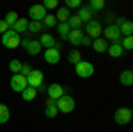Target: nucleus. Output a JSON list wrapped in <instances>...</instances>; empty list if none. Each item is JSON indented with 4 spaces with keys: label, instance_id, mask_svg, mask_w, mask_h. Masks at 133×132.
I'll use <instances>...</instances> for the list:
<instances>
[{
    "label": "nucleus",
    "instance_id": "nucleus-1",
    "mask_svg": "<svg viewBox=\"0 0 133 132\" xmlns=\"http://www.w3.org/2000/svg\"><path fill=\"white\" fill-rule=\"evenodd\" d=\"M75 98H73L71 95H62L59 100H55V107L59 109V112H64V114H68V112H73L75 111Z\"/></svg>",
    "mask_w": 133,
    "mask_h": 132
},
{
    "label": "nucleus",
    "instance_id": "nucleus-2",
    "mask_svg": "<svg viewBox=\"0 0 133 132\" xmlns=\"http://www.w3.org/2000/svg\"><path fill=\"white\" fill-rule=\"evenodd\" d=\"M20 41H21L20 34H16L12 29H9L7 32L2 34V45L5 48H18L20 47Z\"/></svg>",
    "mask_w": 133,
    "mask_h": 132
},
{
    "label": "nucleus",
    "instance_id": "nucleus-3",
    "mask_svg": "<svg viewBox=\"0 0 133 132\" xmlns=\"http://www.w3.org/2000/svg\"><path fill=\"white\" fill-rule=\"evenodd\" d=\"M75 73H76L80 79H89V77L94 75V64L82 59L78 64H75Z\"/></svg>",
    "mask_w": 133,
    "mask_h": 132
},
{
    "label": "nucleus",
    "instance_id": "nucleus-4",
    "mask_svg": "<svg viewBox=\"0 0 133 132\" xmlns=\"http://www.w3.org/2000/svg\"><path fill=\"white\" fill-rule=\"evenodd\" d=\"M131 118H133V112L130 107H119L117 111L114 112V120H115V123L117 125H128V123L131 122Z\"/></svg>",
    "mask_w": 133,
    "mask_h": 132
},
{
    "label": "nucleus",
    "instance_id": "nucleus-5",
    "mask_svg": "<svg viewBox=\"0 0 133 132\" xmlns=\"http://www.w3.org/2000/svg\"><path fill=\"white\" fill-rule=\"evenodd\" d=\"M101 32H103V27L101 23L98 20H91L87 25H85V36L91 38V39H96V38H101Z\"/></svg>",
    "mask_w": 133,
    "mask_h": 132
},
{
    "label": "nucleus",
    "instance_id": "nucleus-6",
    "mask_svg": "<svg viewBox=\"0 0 133 132\" xmlns=\"http://www.w3.org/2000/svg\"><path fill=\"white\" fill-rule=\"evenodd\" d=\"M43 82H44V73L41 70H37V68H34V70L27 75V84L34 88V89H37L39 86H43Z\"/></svg>",
    "mask_w": 133,
    "mask_h": 132
},
{
    "label": "nucleus",
    "instance_id": "nucleus-7",
    "mask_svg": "<svg viewBox=\"0 0 133 132\" xmlns=\"http://www.w3.org/2000/svg\"><path fill=\"white\" fill-rule=\"evenodd\" d=\"M103 36V39H107V41H114V43H121V32H119V29L114 25V23H108L105 29H103L101 32Z\"/></svg>",
    "mask_w": 133,
    "mask_h": 132
},
{
    "label": "nucleus",
    "instance_id": "nucleus-8",
    "mask_svg": "<svg viewBox=\"0 0 133 132\" xmlns=\"http://www.w3.org/2000/svg\"><path fill=\"white\" fill-rule=\"evenodd\" d=\"M114 25L119 29L121 36H124V38H128V36L133 34V23L130 20H126V18H115V23Z\"/></svg>",
    "mask_w": 133,
    "mask_h": 132
},
{
    "label": "nucleus",
    "instance_id": "nucleus-9",
    "mask_svg": "<svg viewBox=\"0 0 133 132\" xmlns=\"http://www.w3.org/2000/svg\"><path fill=\"white\" fill-rule=\"evenodd\" d=\"M11 89L12 91H16V93H21L29 84H27V77H23L21 73H16V75H12L11 77Z\"/></svg>",
    "mask_w": 133,
    "mask_h": 132
},
{
    "label": "nucleus",
    "instance_id": "nucleus-10",
    "mask_svg": "<svg viewBox=\"0 0 133 132\" xmlns=\"http://www.w3.org/2000/svg\"><path fill=\"white\" fill-rule=\"evenodd\" d=\"M46 14H48V11L43 7V4L30 5V9H29V16H30V20H32V21H43Z\"/></svg>",
    "mask_w": 133,
    "mask_h": 132
},
{
    "label": "nucleus",
    "instance_id": "nucleus-11",
    "mask_svg": "<svg viewBox=\"0 0 133 132\" xmlns=\"http://www.w3.org/2000/svg\"><path fill=\"white\" fill-rule=\"evenodd\" d=\"M46 93H48V98L50 100H59L62 95H66V91H64V88H62L61 84H57V82H51L50 86L46 88Z\"/></svg>",
    "mask_w": 133,
    "mask_h": 132
},
{
    "label": "nucleus",
    "instance_id": "nucleus-12",
    "mask_svg": "<svg viewBox=\"0 0 133 132\" xmlns=\"http://www.w3.org/2000/svg\"><path fill=\"white\" fill-rule=\"evenodd\" d=\"M83 38H85V34H83L82 29H71L66 39L69 41V45H73V47H80L82 41H83Z\"/></svg>",
    "mask_w": 133,
    "mask_h": 132
},
{
    "label": "nucleus",
    "instance_id": "nucleus-13",
    "mask_svg": "<svg viewBox=\"0 0 133 132\" xmlns=\"http://www.w3.org/2000/svg\"><path fill=\"white\" fill-rule=\"evenodd\" d=\"M39 43H41V47H44V48H61V45L57 43V39L51 36V34H48V32H43L41 38H39Z\"/></svg>",
    "mask_w": 133,
    "mask_h": 132
},
{
    "label": "nucleus",
    "instance_id": "nucleus-14",
    "mask_svg": "<svg viewBox=\"0 0 133 132\" xmlns=\"http://www.w3.org/2000/svg\"><path fill=\"white\" fill-rule=\"evenodd\" d=\"M44 61L48 64H57L61 61V50L57 48H46L44 50Z\"/></svg>",
    "mask_w": 133,
    "mask_h": 132
},
{
    "label": "nucleus",
    "instance_id": "nucleus-15",
    "mask_svg": "<svg viewBox=\"0 0 133 132\" xmlns=\"http://www.w3.org/2000/svg\"><path fill=\"white\" fill-rule=\"evenodd\" d=\"M76 14H78V18L82 20V23H89L91 20H94V13H92L87 5H82V7L78 9V13H76Z\"/></svg>",
    "mask_w": 133,
    "mask_h": 132
},
{
    "label": "nucleus",
    "instance_id": "nucleus-16",
    "mask_svg": "<svg viewBox=\"0 0 133 132\" xmlns=\"http://www.w3.org/2000/svg\"><path fill=\"white\" fill-rule=\"evenodd\" d=\"M107 52H108V55L110 57H114V59H117V57H123V47H121V43H110L108 45V48H107Z\"/></svg>",
    "mask_w": 133,
    "mask_h": 132
},
{
    "label": "nucleus",
    "instance_id": "nucleus-17",
    "mask_svg": "<svg viewBox=\"0 0 133 132\" xmlns=\"http://www.w3.org/2000/svg\"><path fill=\"white\" fill-rule=\"evenodd\" d=\"M119 82L123 84V86H133V71L128 68V70H124L119 73Z\"/></svg>",
    "mask_w": 133,
    "mask_h": 132
},
{
    "label": "nucleus",
    "instance_id": "nucleus-18",
    "mask_svg": "<svg viewBox=\"0 0 133 132\" xmlns=\"http://www.w3.org/2000/svg\"><path fill=\"white\" fill-rule=\"evenodd\" d=\"M57 114H59V109L55 107V102L53 100H46V107H44V116L46 118H57Z\"/></svg>",
    "mask_w": 133,
    "mask_h": 132
},
{
    "label": "nucleus",
    "instance_id": "nucleus-19",
    "mask_svg": "<svg viewBox=\"0 0 133 132\" xmlns=\"http://www.w3.org/2000/svg\"><path fill=\"white\" fill-rule=\"evenodd\" d=\"M92 48L96 52H99V54H103V52H107V48H108V41L103 39V38H96V39H92Z\"/></svg>",
    "mask_w": 133,
    "mask_h": 132
},
{
    "label": "nucleus",
    "instance_id": "nucleus-20",
    "mask_svg": "<svg viewBox=\"0 0 133 132\" xmlns=\"http://www.w3.org/2000/svg\"><path fill=\"white\" fill-rule=\"evenodd\" d=\"M43 50L41 43H39V39H30V43H29V47H27V54L29 55H39Z\"/></svg>",
    "mask_w": 133,
    "mask_h": 132
},
{
    "label": "nucleus",
    "instance_id": "nucleus-21",
    "mask_svg": "<svg viewBox=\"0 0 133 132\" xmlns=\"http://www.w3.org/2000/svg\"><path fill=\"white\" fill-rule=\"evenodd\" d=\"M11 29L16 32V34H21V32L29 31V20H27V18H18V21H16Z\"/></svg>",
    "mask_w": 133,
    "mask_h": 132
},
{
    "label": "nucleus",
    "instance_id": "nucleus-22",
    "mask_svg": "<svg viewBox=\"0 0 133 132\" xmlns=\"http://www.w3.org/2000/svg\"><path fill=\"white\" fill-rule=\"evenodd\" d=\"M53 16H55L57 23H64V21L69 20L71 13H69V9H68V7H59V9H57V14H53Z\"/></svg>",
    "mask_w": 133,
    "mask_h": 132
},
{
    "label": "nucleus",
    "instance_id": "nucleus-23",
    "mask_svg": "<svg viewBox=\"0 0 133 132\" xmlns=\"http://www.w3.org/2000/svg\"><path fill=\"white\" fill-rule=\"evenodd\" d=\"M36 96H37V89H34V88H30V86H27V88L21 91V98H23L25 102L36 100Z\"/></svg>",
    "mask_w": 133,
    "mask_h": 132
},
{
    "label": "nucleus",
    "instance_id": "nucleus-24",
    "mask_svg": "<svg viewBox=\"0 0 133 132\" xmlns=\"http://www.w3.org/2000/svg\"><path fill=\"white\" fill-rule=\"evenodd\" d=\"M69 31H71V27H69L68 21H64V23H57V32H59V36H61L64 41H66V38H68Z\"/></svg>",
    "mask_w": 133,
    "mask_h": 132
},
{
    "label": "nucleus",
    "instance_id": "nucleus-25",
    "mask_svg": "<svg viewBox=\"0 0 133 132\" xmlns=\"http://www.w3.org/2000/svg\"><path fill=\"white\" fill-rule=\"evenodd\" d=\"M44 31V25H43V21H29V32L32 34H39Z\"/></svg>",
    "mask_w": 133,
    "mask_h": 132
},
{
    "label": "nucleus",
    "instance_id": "nucleus-26",
    "mask_svg": "<svg viewBox=\"0 0 133 132\" xmlns=\"http://www.w3.org/2000/svg\"><path fill=\"white\" fill-rule=\"evenodd\" d=\"M18 18H20V16H18V13H16V11H9V13L5 14V18H4V21L7 23V27L11 29V27H12V25H14L16 21H18Z\"/></svg>",
    "mask_w": 133,
    "mask_h": 132
},
{
    "label": "nucleus",
    "instance_id": "nucleus-27",
    "mask_svg": "<svg viewBox=\"0 0 133 132\" xmlns=\"http://www.w3.org/2000/svg\"><path fill=\"white\" fill-rule=\"evenodd\" d=\"M11 118V112H9V107L0 104V123H7Z\"/></svg>",
    "mask_w": 133,
    "mask_h": 132
},
{
    "label": "nucleus",
    "instance_id": "nucleus-28",
    "mask_svg": "<svg viewBox=\"0 0 133 132\" xmlns=\"http://www.w3.org/2000/svg\"><path fill=\"white\" fill-rule=\"evenodd\" d=\"M21 64H23V62H21L20 59H11V61H9V71L12 73V75L20 73V70H21Z\"/></svg>",
    "mask_w": 133,
    "mask_h": 132
},
{
    "label": "nucleus",
    "instance_id": "nucleus-29",
    "mask_svg": "<svg viewBox=\"0 0 133 132\" xmlns=\"http://www.w3.org/2000/svg\"><path fill=\"white\" fill-rule=\"evenodd\" d=\"M87 7H89L92 13H96V11H103V9H105V2H103V0H91Z\"/></svg>",
    "mask_w": 133,
    "mask_h": 132
},
{
    "label": "nucleus",
    "instance_id": "nucleus-30",
    "mask_svg": "<svg viewBox=\"0 0 133 132\" xmlns=\"http://www.w3.org/2000/svg\"><path fill=\"white\" fill-rule=\"evenodd\" d=\"M68 61L71 62V64H78V62L82 61V54L78 50H71L68 54Z\"/></svg>",
    "mask_w": 133,
    "mask_h": 132
},
{
    "label": "nucleus",
    "instance_id": "nucleus-31",
    "mask_svg": "<svg viewBox=\"0 0 133 132\" xmlns=\"http://www.w3.org/2000/svg\"><path fill=\"white\" fill-rule=\"evenodd\" d=\"M43 25H44V29H53V27L57 25L55 16H53V14H46V16H44V20H43Z\"/></svg>",
    "mask_w": 133,
    "mask_h": 132
},
{
    "label": "nucleus",
    "instance_id": "nucleus-32",
    "mask_svg": "<svg viewBox=\"0 0 133 132\" xmlns=\"http://www.w3.org/2000/svg\"><path fill=\"white\" fill-rule=\"evenodd\" d=\"M68 23H69V27L71 29H80L83 23H82V20L78 18V14H71L69 16V20H68Z\"/></svg>",
    "mask_w": 133,
    "mask_h": 132
},
{
    "label": "nucleus",
    "instance_id": "nucleus-33",
    "mask_svg": "<svg viewBox=\"0 0 133 132\" xmlns=\"http://www.w3.org/2000/svg\"><path fill=\"white\" fill-rule=\"evenodd\" d=\"M121 47H123V50H133V36L123 38V41H121Z\"/></svg>",
    "mask_w": 133,
    "mask_h": 132
},
{
    "label": "nucleus",
    "instance_id": "nucleus-34",
    "mask_svg": "<svg viewBox=\"0 0 133 132\" xmlns=\"http://www.w3.org/2000/svg\"><path fill=\"white\" fill-rule=\"evenodd\" d=\"M64 7H68V9H76V7H78V9H80V7H82V2H80V0H66V5H64Z\"/></svg>",
    "mask_w": 133,
    "mask_h": 132
},
{
    "label": "nucleus",
    "instance_id": "nucleus-35",
    "mask_svg": "<svg viewBox=\"0 0 133 132\" xmlns=\"http://www.w3.org/2000/svg\"><path fill=\"white\" fill-rule=\"evenodd\" d=\"M57 5H59V2L57 0H44L43 2V7L48 11V9H57Z\"/></svg>",
    "mask_w": 133,
    "mask_h": 132
},
{
    "label": "nucleus",
    "instance_id": "nucleus-36",
    "mask_svg": "<svg viewBox=\"0 0 133 132\" xmlns=\"http://www.w3.org/2000/svg\"><path fill=\"white\" fill-rule=\"evenodd\" d=\"M32 70H34V68H32V66L29 64V62H23V64H21V70H20V73L23 75V77H27V75H29V73H30Z\"/></svg>",
    "mask_w": 133,
    "mask_h": 132
},
{
    "label": "nucleus",
    "instance_id": "nucleus-37",
    "mask_svg": "<svg viewBox=\"0 0 133 132\" xmlns=\"http://www.w3.org/2000/svg\"><path fill=\"white\" fill-rule=\"evenodd\" d=\"M9 31V27H7V23L4 20H0V34H4V32H7Z\"/></svg>",
    "mask_w": 133,
    "mask_h": 132
},
{
    "label": "nucleus",
    "instance_id": "nucleus-38",
    "mask_svg": "<svg viewBox=\"0 0 133 132\" xmlns=\"http://www.w3.org/2000/svg\"><path fill=\"white\" fill-rule=\"evenodd\" d=\"M91 45H92V39L85 36V38H83V41H82V47H91Z\"/></svg>",
    "mask_w": 133,
    "mask_h": 132
},
{
    "label": "nucleus",
    "instance_id": "nucleus-39",
    "mask_svg": "<svg viewBox=\"0 0 133 132\" xmlns=\"http://www.w3.org/2000/svg\"><path fill=\"white\" fill-rule=\"evenodd\" d=\"M68 132H71V130H68Z\"/></svg>",
    "mask_w": 133,
    "mask_h": 132
}]
</instances>
